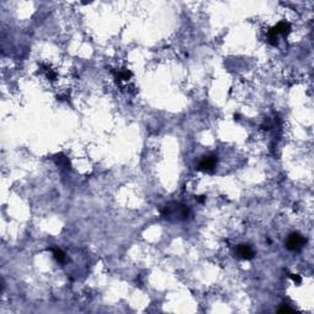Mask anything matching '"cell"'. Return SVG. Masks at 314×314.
<instances>
[{"label": "cell", "instance_id": "cell-1", "mask_svg": "<svg viewBox=\"0 0 314 314\" xmlns=\"http://www.w3.org/2000/svg\"><path fill=\"white\" fill-rule=\"evenodd\" d=\"M303 243H304V239H303L302 236H299L298 233H292L288 237V239H287L286 247L290 250H298V249L302 248Z\"/></svg>", "mask_w": 314, "mask_h": 314}, {"label": "cell", "instance_id": "cell-2", "mask_svg": "<svg viewBox=\"0 0 314 314\" xmlns=\"http://www.w3.org/2000/svg\"><path fill=\"white\" fill-rule=\"evenodd\" d=\"M236 252H237V255H238L239 258L247 259V260L254 258V255H255L254 250L252 249V247H250L249 244H239V245L237 247Z\"/></svg>", "mask_w": 314, "mask_h": 314}, {"label": "cell", "instance_id": "cell-3", "mask_svg": "<svg viewBox=\"0 0 314 314\" xmlns=\"http://www.w3.org/2000/svg\"><path fill=\"white\" fill-rule=\"evenodd\" d=\"M216 162H217V158L214 155L205 156L200 161V163H199V169H201V171H211L216 166Z\"/></svg>", "mask_w": 314, "mask_h": 314}, {"label": "cell", "instance_id": "cell-4", "mask_svg": "<svg viewBox=\"0 0 314 314\" xmlns=\"http://www.w3.org/2000/svg\"><path fill=\"white\" fill-rule=\"evenodd\" d=\"M274 31L276 35H287L290 31H291V26L287 23V22H278L274 28H271Z\"/></svg>", "mask_w": 314, "mask_h": 314}, {"label": "cell", "instance_id": "cell-5", "mask_svg": "<svg viewBox=\"0 0 314 314\" xmlns=\"http://www.w3.org/2000/svg\"><path fill=\"white\" fill-rule=\"evenodd\" d=\"M53 254H54V258L58 260L59 263H63V261L65 260V254H64V252L60 250V249H54V250H53Z\"/></svg>", "mask_w": 314, "mask_h": 314}, {"label": "cell", "instance_id": "cell-6", "mask_svg": "<svg viewBox=\"0 0 314 314\" xmlns=\"http://www.w3.org/2000/svg\"><path fill=\"white\" fill-rule=\"evenodd\" d=\"M57 161H58V163L59 164H64L65 167H69V161H68V158L66 157H64V156H58L57 157Z\"/></svg>", "mask_w": 314, "mask_h": 314}, {"label": "cell", "instance_id": "cell-7", "mask_svg": "<svg viewBox=\"0 0 314 314\" xmlns=\"http://www.w3.org/2000/svg\"><path fill=\"white\" fill-rule=\"evenodd\" d=\"M290 277H291V278L293 280L294 282H297V283H301V281H302V280H301V277H299L298 275L291 274V275H290Z\"/></svg>", "mask_w": 314, "mask_h": 314}, {"label": "cell", "instance_id": "cell-8", "mask_svg": "<svg viewBox=\"0 0 314 314\" xmlns=\"http://www.w3.org/2000/svg\"><path fill=\"white\" fill-rule=\"evenodd\" d=\"M278 312H281V313H283V312H292V309L288 308V307H282V308L278 309Z\"/></svg>", "mask_w": 314, "mask_h": 314}, {"label": "cell", "instance_id": "cell-9", "mask_svg": "<svg viewBox=\"0 0 314 314\" xmlns=\"http://www.w3.org/2000/svg\"><path fill=\"white\" fill-rule=\"evenodd\" d=\"M204 200H205V196H201V197H197V201H199V202H202Z\"/></svg>", "mask_w": 314, "mask_h": 314}]
</instances>
